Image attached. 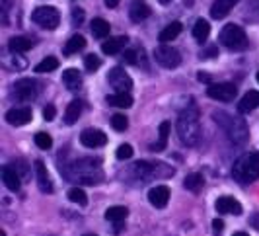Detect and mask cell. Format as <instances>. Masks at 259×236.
Listing matches in <instances>:
<instances>
[{
    "mask_svg": "<svg viewBox=\"0 0 259 236\" xmlns=\"http://www.w3.org/2000/svg\"><path fill=\"white\" fill-rule=\"evenodd\" d=\"M178 135H180V141L185 146H195L199 143L201 121H199V109L195 105L183 109L180 113V117H178Z\"/></svg>",
    "mask_w": 259,
    "mask_h": 236,
    "instance_id": "6da1fadb",
    "label": "cell"
},
{
    "mask_svg": "<svg viewBox=\"0 0 259 236\" xmlns=\"http://www.w3.org/2000/svg\"><path fill=\"white\" fill-rule=\"evenodd\" d=\"M212 117L221 125L222 131L228 135V139H230L234 144H244L247 141L249 131H247V125L244 119L234 117V115L226 113V111H214Z\"/></svg>",
    "mask_w": 259,
    "mask_h": 236,
    "instance_id": "7a4b0ae2",
    "label": "cell"
},
{
    "mask_svg": "<svg viewBox=\"0 0 259 236\" xmlns=\"http://www.w3.org/2000/svg\"><path fill=\"white\" fill-rule=\"evenodd\" d=\"M232 176L242 184H251L259 178V152H247L236 160Z\"/></svg>",
    "mask_w": 259,
    "mask_h": 236,
    "instance_id": "3957f363",
    "label": "cell"
},
{
    "mask_svg": "<svg viewBox=\"0 0 259 236\" xmlns=\"http://www.w3.org/2000/svg\"><path fill=\"white\" fill-rule=\"evenodd\" d=\"M219 40H221L222 45H224L226 49H230V51H244L247 47L246 31L240 26H236V24H228V26L222 27Z\"/></svg>",
    "mask_w": 259,
    "mask_h": 236,
    "instance_id": "277c9868",
    "label": "cell"
},
{
    "mask_svg": "<svg viewBox=\"0 0 259 236\" xmlns=\"http://www.w3.org/2000/svg\"><path fill=\"white\" fill-rule=\"evenodd\" d=\"M31 20L45 29H57L61 22V14L55 6H39L31 14Z\"/></svg>",
    "mask_w": 259,
    "mask_h": 236,
    "instance_id": "5b68a950",
    "label": "cell"
},
{
    "mask_svg": "<svg viewBox=\"0 0 259 236\" xmlns=\"http://www.w3.org/2000/svg\"><path fill=\"white\" fill-rule=\"evenodd\" d=\"M154 59L158 65H162L164 68H176L182 65V55L178 49L169 47V45H160L154 49Z\"/></svg>",
    "mask_w": 259,
    "mask_h": 236,
    "instance_id": "8992f818",
    "label": "cell"
},
{
    "mask_svg": "<svg viewBox=\"0 0 259 236\" xmlns=\"http://www.w3.org/2000/svg\"><path fill=\"white\" fill-rule=\"evenodd\" d=\"M107 82H109V86H111V88H115V94L129 92L131 88H133V78H131L123 68H119V66H115V68H111V70H109V74H107Z\"/></svg>",
    "mask_w": 259,
    "mask_h": 236,
    "instance_id": "52a82bcc",
    "label": "cell"
},
{
    "mask_svg": "<svg viewBox=\"0 0 259 236\" xmlns=\"http://www.w3.org/2000/svg\"><path fill=\"white\" fill-rule=\"evenodd\" d=\"M208 98L219 100V102H232L238 94V88L230 82H221V84H208L207 88Z\"/></svg>",
    "mask_w": 259,
    "mask_h": 236,
    "instance_id": "ba28073f",
    "label": "cell"
},
{
    "mask_svg": "<svg viewBox=\"0 0 259 236\" xmlns=\"http://www.w3.org/2000/svg\"><path fill=\"white\" fill-rule=\"evenodd\" d=\"M35 86H37V84L31 78L18 80V82L14 84V96H16V100H20V102H31V100L37 96V88H35Z\"/></svg>",
    "mask_w": 259,
    "mask_h": 236,
    "instance_id": "9c48e42d",
    "label": "cell"
},
{
    "mask_svg": "<svg viewBox=\"0 0 259 236\" xmlns=\"http://www.w3.org/2000/svg\"><path fill=\"white\" fill-rule=\"evenodd\" d=\"M80 143L86 148H98V146H104L107 143V135L100 129H84L80 133Z\"/></svg>",
    "mask_w": 259,
    "mask_h": 236,
    "instance_id": "30bf717a",
    "label": "cell"
},
{
    "mask_svg": "<svg viewBox=\"0 0 259 236\" xmlns=\"http://www.w3.org/2000/svg\"><path fill=\"white\" fill-rule=\"evenodd\" d=\"M217 211L222 213V215H242V203L238 199H234L230 195H222L217 199Z\"/></svg>",
    "mask_w": 259,
    "mask_h": 236,
    "instance_id": "8fae6325",
    "label": "cell"
},
{
    "mask_svg": "<svg viewBox=\"0 0 259 236\" xmlns=\"http://www.w3.org/2000/svg\"><path fill=\"white\" fill-rule=\"evenodd\" d=\"M31 109L29 107H12L10 111H6V121L14 127H22L31 121Z\"/></svg>",
    "mask_w": 259,
    "mask_h": 236,
    "instance_id": "7c38bea8",
    "label": "cell"
},
{
    "mask_svg": "<svg viewBox=\"0 0 259 236\" xmlns=\"http://www.w3.org/2000/svg\"><path fill=\"white\" fill-rule=\"evenodd\" d=\"M168 199H169V189L166 185H156L148 191V201L150 205H154L156 209H162L168 205Z\"/></svg>",
    "mask_w": 259,
    "mask_h": 236,
    "instance_id": "4fadbf2b",
    "label": "cell"
},
{
    "mask_svg": "<svg viewBox=\"0 0 259 236\" xmlns=\"http://www.w3.org/2000/svg\"><path fill=\"white\" fill-rule=\"evenodd\" d=\"M238 2L240 0H214V4L210 6V16L214 20H222V18H226L230 14V10H232Z\"/></svg>",
    "mask_w": 259,
    "mask_h": 236,
    "instance_id": "5bb4252c",
    "label": "cell"
},
{
    "mask_svg": "<svg viewBox=\"0 0 259 236\" xmlns=\"http://www.w3.org/2000/svg\"><path fill=\"white\" fill-rule=\"evenodd\" d=\"M127 43H129L127 35H117V37H109L107 41H104V43H102V51H104L105 55H115V53L123 51Z\"/></svg>",
    "mask_w": 259,
    "mask_h": 236,
    "instance_id": "9a60e30c",
    "label": "cell"
},
{
    "mask_svg": "<svg viewBox=\"0 0 259 236\" xmlns=\"http://www.w3.org/2000/svg\"><path fill=\"white\" fill-rule=\"evenodd\" d=\"M35 172H37V185L39 189L43 191V193H51L53 191V184H51V178H49V174H47V168H45V164L37 160L35 162Z\"/></svg>",
    "mask_w": 259,
    "mask_h": 236,
    "instance_id": "2e32d148",
    "label": "cell"
},
{
    "mask_svg": "<svg viewBox=\"0 0 259 236\" xmlns=\"http://www.w3.org/2000/svg\"><path fill=\"white\" fill-rule=\"evenodd\" d=\"M257 107H259V92L257 90H249V92L240 100L238 111H240V113H249V111H253V109H257Z\"/></svg>",
    "mask_w": 259,
    "mask_h": 236,
    "instance_id": "e0dca14e",
    "label": "cell"
},
{
    "mask_svg": "<svg viewBox=\"0 0 259 236\" xmlns=\"http://www.w3.org/2000/svg\"><path fill=\"white\" fill-rule=\"evenodd\" d=\"M182 22H171V24H168V26L164 27L162 31H160V35H158V40H160V43L162 45H168L169 41H174L180 33H182Z\"/></svg>",
    "mask_w": 259,
    "mask_h": 236,
    "instance_id": "ac0fdd59",
    "label": "cell"
},
{
    "mask_svg": "<svg viewBox=\"0 0 259 236\" xmlns=\"http://www.w3.org/2000/svg\"><path fill=\"white\" fill-rule=\"evenodd\" d=\"M2 182H4V185H6L10 191H18V189H20V176H18L16 168L4 166V168H2Z\"/></svg>",
    "mask_w": 259,
    "mask_h": 236,
    "instance_id": "d6986e66",
    "label": "cell"
},
{
    "mask_svg": "<svg viewBox=\"0 0 259 236\" xmlns=\"http://www.w3.org/2000/svg\"><path fill=\"white\" fill-rule=\"evenodd\" d=\"M129 16L133 22H143V20H146V18L150 16V8L144 4L143 0H135V2L131 4Z\"/></svg>",
    "mask_w": 259,
    "mask_h": 236,
    "instance_id": "ffe728a7",
    "label": "cell"
},
{
    "mask_svg": "<svg viewBox=\"0 0 259 236\" xmlns=\"http://www.w3.org/2000/svg\"><path fill=\"white\" fill-rule=\"evenodd\" d=\"M90 29L92 33H94V37L105 40L109 35V31H111V26H109V22H105L104 18H94L90 24Z\"/></svg>",
    "mask_w": 259,
    "mask_h": 236,
    "instance_id": "44dd1931",
    "label": "cell"
},
{
    "mask_svg": "<svg viewBox=\"0 0 259 236\" xmlns=\"http://www.w3.org/2000/svg\"><path fill=\"white\" fill-rule=\"evenodd\" d=\"M63 84L68 90H78L82 86V76H80L76 68H66L63 72Z\"/></svg>",
    "mask_w": 259,
    "mask_h": 236,
    "instance_id": "7402d4cb",
    "label": "cell"
},
{
    "mask_svg": "<svg viewBox=\"0 0 259 236\" xmlns=\"http://www.w3.org/2000/svg\"><path fill=\"white\" fill-rule=\"evenodd\" d=\"M80 113H82V102L80 100H72L65 111V123L66 125H74L78 117H80Z\"/></svg>",
    "mask_w": 259,
    "mask_h": 236,
    "instance_id": "603a6c76",
    "label": "cell"
},
{
    "mask_svg": "<svg viewBox=\"0 0 259 236\" xmlns=\"http://www.w3.org/2000/svg\"><path fill=\"white\" fill-rule=\"evenodd\" d=\"M107 104L109 105H115V107H123L127 109L133 105V96L129 92H123V94H111L107 96Z\"/></svg>",
    "mask_w": 259,
    "mask_h": 236,
    "instance_id": "cb8c5ba5",
    "label": "cell"
},
{
    "mask_svg": "<svg viewBox=\"0 0 259 236\" xmlns=\"http://www.w3.org/2000/svg\"><path fill=\"white\" fill-rule=\"evenodd\" d=\"M33 47V41L27 37H12L8 41V49L12 53H26Z\"/></svg>",
    "mask_w": 259,
    "mask_h": 236,
    "instance_id": "d4e9b609",
    "label": "cell"
},
{
    "mask_svg": "<svg viewBox=\"0 0 259 236\" xmlns=\"http://www.w3.org/2000/svg\"><path fill=\"white\" fill-rule=\"evenodd\" d=\"M127 215H129V209L127 207H121V205H113V207H109V209L105 211V221H111V223H119V221H123V219H127Z\"/></svg>",
    "mask_w": 259,
    "mask_h": 236,
    "instance_id": "484cf974",
    "label": "cell"
},
{
    "mask_svg": "<svg viewBox=\"0 0 259 236\" xmlns=\"http://www.w3.org/2000/svg\"><path fill=\"white\" fill-rule=\"evenodd\" d=\"M208 33H210V26H208L207 20H203V18H201V20H197V22H195V26H193V37L195 40L199 41V43H203V41L208 37Z\"/></svg>",
    "mask_w": 259,
    "mask_h": 236,
    "instance_id": "4316f807",
    "label": "cell"
},
{
    "mask_svg": "<svg viewBox=\"0 0 259 236\" xmlns=\"http://www.w3.org/2000/svg\"><path fill=\"white\" fill-rule=\"evenodd\" d=\"M84 47H86V40L82 35H72L65 43V55H74V53L82 51Z\"/></svg>",
    "mask_w": 259,
    "mask_h": 236,
    "instance_id": "83f0119b",
    "label": "cell"
},
{
    "mask_svg": "<svg viewBox=\"0 0 259 236\" xmlns=\"http://www.w3.org/2000/svg\"><path fill=\"white\" fill-rule=\"evenodd\" d=\"M168 137H169V121H162L160 123V141H158V144L152 146V150H156V152L164 150L166 144H168Z\"/></svg>",
    "mask_w": 259,
    "mask_h": 236,
    "instance_id": "f1b7e54d",
    "label": "cell"
},
{
    "mask_svg": "<svg viewBox=\"0 0 259 236\" xmlns=\"http://www.w3.org/2000/svg\"><path fill=\"white\" fill-rule=\"evenodd\" d=\"M203 184H205V178L201 176V174H189L187 178H185V182H183V185L189 189V191H199L201 187H203Z\"/></svg>",
    "mask_w": 259,
    "mask_h": 236,
    "instance_id": "f546056e",
    "label": "cell"
},
{
    "mask_svg": "<svg viewBox=\"0 0 259 236\" xmlns=\"http://www.w3.org/2000/svg\"><path fill=\"white\" fill-rule=\"evenodd\" d=\"M55 68H59V59H57V57H45V59L35 66V72L45 74V72H51Z\"/></svg>",
    "mask_w": 259,
    "mask_h": 236,
    "instance_id": "4dcf8cb0",
    "label": "cell"
},
{
    "mask_svg": "<svg viewBox=\"0 0 259 236\" xmlns=\"http://www.w3.org/2000/svg\"><path fill=\"white\" fill-rule=\"evenodd\" d=\"M68 199L72 201V203H76L80 207H84L86 203H88V195L84 193V189H80V187H72V189H68Z\"/></svg>",
    "mask_w": 259,
    "mask_h": 236,
    "instance_id": "1f68e13d",
    "label": "cell"
},
{
    "mask_svg": "<svg viewBox=\"0 0 259 236\" xmlns=\"http://www.w3.org/2000/svg\"><path fill=\"white\" fill-rule=\"evenodd\" d=\"M33 141H35V144H37L41 150H49L53 146V139L49 133H37V135L33 137Z\"/></svg>",
    "mask_w": 259,
    "mask_h": 236,
    "instance_id": "d6a6232c",
    "label": "cell"
},
{
    "mask_svg": "<svg viewBox=\"0 0 259 236\" xmlns=\"http://www.w3.org/2000/svg\"><path fill=\"white\" fill-rule=\"evenodd\" d=\"M111 127L119 133L127 131V127H129V119L125 117V115H121V113H115V115L111 117Z\"/></svg>",
    "mask_w": 259,
    "mask_h": 236,
    "instance_id": "836d02e7",
    "label": "cell"
},
{
    "mask_svg": "<svg viewBox=\"0 0 259 236\" xmlns=\"http://www.w3.org/2000/svg\"><path fill=\"white\" fill-rule=\"evenodd\" d=\"M84 66H86V70H98L100 66H102V61H100V57H96V55H86L84 57Z\"/></svg>",
    "mask_w": 259,
    "mask_h": 236,
    "instance_id": "e575fe53",
    "label": "cell"
},
{
    "mask_svg": "<svg viewBox=\"0 0 259 236\" xmlns=\"http://www.w3.org/2000/svg\"><path fill=\"white\" fill-rule=\"evenodd\" d=\"M133 154H135V150H133L131 144H121L115 152V156L119 158V160H127V158H131Z\"/></svg>",
    "mask_w": 259,
    "mask_h": 236,
    "instance_id": "d590c367",
    "label": "cell"
},
{
    "mask_svg": "<svg viewBox=\"0 0 259 236\" xmlns=\"http://www.w3.org/2000/svg\"><path fill=\"white\" fill-rule=\"evenodd\" d=\"M55 115H57V109H55V105H45L43 107V117H45V121H53L55 119Z\"/></svg>",
    "mask_w": 259,
    "mask_h": 236,
    "instance_id": "8d00e7d4",
    "label": "cell"
},
{
    "mask_svg": "<svg viewBox=\"0 0 259 236\" xmlns=\"http://www.w3.org/2000/svg\"><path fill=\"white\" fill-rule=\"evenodd\" d=\"M123 61H125V63H129V65H135V63H137V53L125 51L123 53Z\"/></svg>",
    "mask_w": 259,
    "mask_h": 236,
    "instance_id": "74e56055",
    "label": "cell"
},
{
    "mask_svg": "<svg viewBox=\"0 0 259 236\" xmlns=\"http://www.w3.org/2000/svg\"><path fill=\"white\" fill-rule=\"evenodd\" d=\"M82 20H84V10H82V8H74V10H72V22H74V24H80Z\"/></svg>",
    "mask_w": 259,
    "mask_h": 236,
    "instance_id": "f35d334b",
    "label": "cell"
},
{
    "mask_svg": "<svg viewBox=\"0 0 259 236\" xmlns=\"http://www.w3.org/2000/svg\"><path fill=\"white\" fill-rule=\"evenodd\" d=\"M212 228H214L217 234H221L222 230H224V223H222L221 219H214V221H212Z\"/></svg>",
    "mask_w": 259,
    "mask_h": 236,
    "instance_id": "ab89813d",
    "label": "cell"
},
{
    "mask_svg": "<svg viewBox=\"0 0 259 236\" xmlns=\"http://www.w3.org/2000/svg\"><path fill=\"white\" fill-rule=\"evenodd\" d=\"M210 55H217V49H214V47L208 49L207 53H201V59H210Z\"/></svg>",
    "mask_w": 259,
    "mask_h": 236,
    "instance_id": "60d3db41",
    "label": "cell"
},
{
    "mask_svg": "<svg viewBox=\"0 0 259 236\" xmlns=\"http://www.w3.org/2000/svg\"><path fill=\"white\" fill-rule=\"evenodd\" d=\"M249 223L253 224V226H255V228L259 230V213H255V215H253V217L249 219Z\"/></svg>",
    "mask_w": 259,
    "mask_h": 236,
    "instance_id": "b9f144b4",
    "label": "cell"
},
{
    "mask_svg": "<svg viewBox=\"0 0 259 236\" xmlns=\"http://www.w3.org/2000/svg\"><path fill=\"white\" fill-rule=\"evenodd\" d=\"M105 6H109V8H115L117 4H119V0H104Z\"/></svg>",
    "mask_w": 259,
    "mask_h": 236,
    "instance_id": "7bdbcfd3",
    "label": "cell"
},
{
    "mask_svg": "<svg viewBox=\"0 0 259 236\" xmlns=\"http://www.w3.org/2000/svg\"><path fill=\"white\" fill-rule=\"evenodd\" d=\"M199 80H201V82H203V80H205V82H208V76H207V74H203V72H201V74H199Z\"/></svg>",
    "mask_w": 259,
    "mask_h": 236,
    "instance_id": "ee69618b",
    "label": "cell"
},
{
    "mask_svg": "<svg viewBox=\"0 0 259 236\" xmlns=\"http://www.w3.org/2000/svg\"><path fill=\"white\" fill-rule=\"evenodd\" d=\"M232 236H249V234H246V232H234Z\"/></svg>",
    "mask_w": 259,
    "mask_h": 236,
    "instance_id": "f6af8a7d",
    "label": "cell"
},
{
    "mask_svg": "<svg viewBox=\"0 0 259 236\" xmlns=\"http://www.w3.org/2000/svg\"><path fill=\"white\" fill-rule=\"evenodd\" d=\"M158 2H160V4H169L171 0H158Z\"/></svg>",
    "mask_w": 259,
    "mask_h": 236,
    "instance_id": "bcb514c9",
    "label": "cell"
},
{
    "mask_svg": "<svg viewBox=\"0 0 259 236\" xmlns=\"http://www.w3.org/2000/svg\"><path fill=\"white\" fill-rule=\"evenodd\" d=\"M84 236H96V234H84Z\"/></svg>",
    "mask_w": 259,
    "mask_h": 236,
    "instance_id": "7dc6e473",
    "label": "cell"
},
{
    "mask_svg": "<svg viewBox=\"0 0 259 236\" xmlns=\"http://www.w3.org/2000/svg\"><path fill=\"white\" fill-rule=\"evenodd\" d=\"M257 82H259V72H257Z\"/></svg>",
    "mask_w": 259,
    "mask_h": 236,
    "instance_id": "c3c4849f",
    "label": "cell"
}]
</instances>
